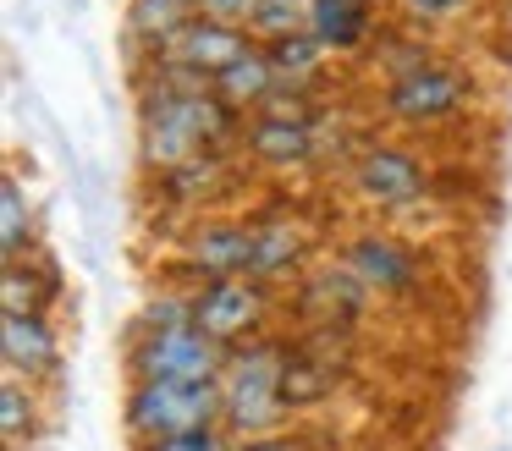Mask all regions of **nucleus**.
Listing matches in <instances>:
<instances>
[{"label":"nucleus","mask_w":512,"mask_h":451,"mask_svg":"<svg viewBox=\"0 0 512 451\" xmlns=\"http://www.w3.org/2000/svg\"><path fill=\"white\" fill-rule=\"evenodd\" d=\"M265 314H270V297H265V281H254V275H226V281L193 286V325L204 336H215L221 347L254 341Z\"/></svg>","instance_id":"obj_4"},{"label":"nucleus","mask_w":512,"mask_h":451,"mask_svg":"<svg viewBox=\"0 0 512 451\" xmlns=\"http://www.w3.org/2000/svg\"><path fill=\"white\" fill-rule=\"evenodd\" d=\"M303 259V231L292 220H259L254 226V281H276V275L298 270Z\"/></svg>","instance_id":"obj_15"},{"label":"nucleus","mask_w":512,"mask_h":451,"mask_svg":"<svg viewBox=\"0 0 512 451\" xmlns=\"http://www.w3.org/2000/svg\"><path fill=\"white\" fill-rule=\"evenodd\" d=\"M237 440L226 435L221 424L215 429H193V435H166V440H149V446H138V451H232Z\"/></svg>","instance_id":"obj_23"},{"label":"nucleus","mask_w":512,"mask_h":451,"mask_svg":"<svg viewBox=\"0 0 512 451\" xmlns=\"http://www.w3.org/2000/svg\"><path fill=\"white\" fill-rule=\"evenodd\" d=\"M232 347L204 336L199 325L182 330H133L127 347V369L133 380H182V385H221V369Z\"/></svg>","instance_id":"obj_3"},{"label":"nucleus","mask_w":512,"mask_h":451,"mask_svg":"<svg viewBox=\"0 0 512 451\" xmlns=\"http://www.w3.org/2000/svg\"><path fill=\"white\" fill-rule=\"evenodd\" d=\"M353 193L364 198V204L397 215V209L424 204V193H430V176H424L419 154L402 149V143H369V149L353 160Z\"/></svg>","instance_id":"obj_5"},{"label":"nucleus","mask_w":512,"mask_h":451,"mask_svg":"<svg viewBox=\"0 0 512 451\" xmlns=\"http://www.w3.org/2000/svg\"><path fill=\"white\" fill-rule=\"evenodd\" d=\"M248 50H254V33H248L243 22H221V17H204V11H199V17L177 33V44H171L160 61L188 66V72H199L204 83H215V77H221L232 61H243Z\"/></svg>","instance_id":"obj_7"},{"label":"nucleus","mask_w":512,"mask_h":451,"mask_svg":"<svg viewBox=\"0 0 512 451\" xmlns=\"http://www.w3.org/2000/svg\"><path fill=\"white\" fill-rule=\"evenodd\" d=\"M193 325V292H166L138 314V330H182Z\"/></svg>","instance_id":"obj_22"},{"label":"nucleus","mask_w":512,"mask_h":451,"mask_svg":"<svg viewBox=\"0 0 512 451\" xmlns=\"http://www.w3.org/2000/svg\"><path fill=\"white\" fill-rule=\"evenodd\" d=\"M463 105H468V83L441 61L419 66V72H402L386 83V116L402 121V127H441Z\"/></svg>","instance_id":"obj_6"},{"label":"nucleus","mask_w":512,"mask_h":451,"mask_svg":"<svg viewBox=\"0 0 512 451\" xmlns=\"http://www.w3.org/2000/svg\"><path fill=\"white\" fill-rule=\"evenodd\" d=\"M358 6H369V0H358Z\"/></svg>","instance_id":"obj_28"},{"label":"nucleus","mask_w":512,"mask_h":451,"mask_svg":"<svg viewBox=\"0 0 512 451\" xmlns=\"http://www.w3.org/2000/svg\"><path fill=\"white\" fill-rule=\"evenodd\" d=\"M397 6L408 11V17H419V22H457L474 0H397Z\"/></svg>","instance_id":"obj_24"},{"label":"nucleus","mask_w":512,"mask_h":451,"mask_svg":"<svg viewBox=\"0 0 512 451\" xmlns=\"http://www.w3.org/2000/svg\"><path fill=\"white\" fill-rule=\"evenodd\" d=\"M122 424L138 446L166 435H193V429L221 424V385H182V380H133L122 402Z\"/></svg>","instance_id":"obj_2"},{"label":"nucleus","mask_w":512,"mask_h":451,"mask_svg":"<svg viewBox=\"0 0 512 451\" xmlns=\"http://www.w3.org/2000/svg\"><path fill=\"white\" fill-rule=\"evenodd\" d=\"M0 352H6V369L23 380V374H45L61 358V336L50 325V314H6L0 325Z\"/></svg>","instance_id":"obj_10"},{"label":"nucleus","mask_w":512,"mask_h":451,"mask_svg":"<svg viewBox=\"0 0 512 451\" xmlns=\"http://www.w3.org/2000/svg\"><path fill=\"white\" fill-rule=\"evenodd\" d=\"M309 33L325 44V55H347L375 33V17H369V6H358V0H314Z\"/></svg>","instance_id":"obj_12"},{"label":"nucleus","mask_w":512,"mask_h":451,"mask_svg":"<svg viewBox=\"0 0 512 451\" xmlns=\"http://www.w3.org/2000/svg\"><path fill=\"white\" fill-rule=\"evenodd\" d=\"M0 429H6V446H17L34 429V391L17 374H6V385H0Z\"/></svg>","instance_id":"obj_21"},{"label":"nucleus","mask_w":512,"mask_h":451,"mask_svg":"<svg viewBox=\"0 0 512 451\" xmlns=\"http://www.w3.org/2000/svg\"><path fill=\"white\" fill-rule=\"evenodd\" d=\"M34 242V215H28V198H23V182L6 176L0 187V248H6V264H17Z\"/></svg>","instance_id":"obj_19"},{"label":"nucleus","mask_w":512,"mask_h":451,"mask_svg":"<svg viewBox=\"0 0 512 451\" xmlns=\"http://www.w3.org/2000/svg\"><path fill=\"white\" fill-rule=\"evenodd\" d=\"M182 264L204 281H226V275L254 270V226H232V220H210L193 226L182 242Z\"/></svg>","instance_id":"obj_8"},{"label":"nucleus","mask_w":512,"mask_h":451,"mask_svg":"<svg viewBox=\"0 0 512 451\" xmlns=\"http://www.w3.org/2000/svg\"><path fill=\"white\" fill-rule=\"evenodd\" d=\"M292 418L287 402V347L276 341H243L221 369V429L232 440L281 435Z\"/></svg>","instance_id":"obj_1"},{"label":"nucleus","mask_w":512,"mask_h":451,"mask_svg":"<svg viewBox=\"0 0 512 451\" xmlns=\"http://www.w3.org/2000/svg\"><path fill=\"white\" fill-rule=\"evenodd\" d=\"M232 451H303V446L287 440V435H259V440H237Z\"/></svg>","instance_id":"obj_26"},{"label":"nucleus","mask_w":512,"mask_h":451,"mask_svg":"<svg viewBox=\"0 0 512 451\" xmlns=\"http://www.w3.org/2000/svg\"><path fill=\"white\" fill-rule=\"evenodd\" d=\"M309 6L314 0H259L254 17H248V33L259 44L287 39V33H309Z\"/></svg>","instance_id":"obj_20"},{"label":"nucleus","mask_w":512,"mask_h":451,"mask_svg":"<svg viewBox=\"0 0 512 451\" xmlns=\"http://www.w3.org/2000/svg\"><path fill=\"white\" fill-rule=\"evenodd\" d=\"M347 270L369 286V292H413L419 286V259L408 242L386 237V231H358L347 242Z\"/></svg>","instance_id":"obj_9"},{"label":"nucleus","mask_w":512,"mask_h":451,"mask_svg":"<svg viewBox=\"0 0 512 451\" xmlns=\"http://www.w3.org/2000/svg\"><path fill=\"white\" fill-rule=\"evenodd\" d=\"M364 297H369V286L358 281L347 264H336V270H320V275H309L303 281V303L309 308H320V325H342V319H353L358 308H364Z\"/></svg>","instance_id":"obj_14"},{"label":"nucleus","mask_w":512,"mask_h":451,"mask_svg":"<svg viewBox=\"0 0 512 451\" xmlns=\"http://www.w3.org/2000/svg\"><path fill=\"white\" fill-rule=\"evenodd\" d=\"M182 6H188V11H204V0H182Z\"/></svg>","instance_id":"obj_27"},{"label":"nucleus","mask_w":512,"mask_h":451,"mask_svg":"<svg viewBox=\"0 0 512 451\" xmlns=\"http://www.w3.org/2000/svg\"><path fill=\"white\" fill-rule=\"evenodd\" d=\"M270 66H276V83L281 88H309L314 77L325 72V44L314 33H287V39H270Z\"/></svg>","instance_id":"obj_16"},{"label":"nucleus","mask_w":512,"mask_h":451,"mask_svg":"<svg viewBox=\"0 0 512 451\" xmlns=\"http://www.w3.org/2000/svg\"><path fill=\"white\" fill-rule=\"evenodd\" d=\"M248 154H254V160H265V165L292 171V165H309L314 154H320V132H314V121L259 116L254 127H248Z\"/></svg>","instance_id":"obj_11"},{"label":"nucleus","mask_w":512,"mask_h":451,"mask_svg":"<svg viewBox=\"0 0 512 451\" xmlns=\"http://www.w3.org/2000/svg\"><path fill=\"white\" fill-rule=\"evenodd\" d=\"M50 297H56V286H50V275H39L34 264H6V275H0V303H6V314H45Z\"/></svg>","instance_id":"obj_18"},{"label":"nucleus","mask_w":512,"mask_h":451,"mask_svg":"<svg viewBox=\"0 0 512 451\" xmlns=\"http://www.w3.org/2000/svg\"><path fill=\"white\" fill-rule=\"evenodd\" d=\"M193 17H199V11H188L182 0H133V6H127V28H133V39L155 44V55H166Z\"/></svg>","instance_id":"obj_17"},{"label":"nucleus","mask_w":512,"mask_h":451,"mask_svg":"<svg viewBox=\"0 0 512 451\" xmlns=\"http://www.w3.org/2000/svg\"><path fill=\"white\" fill-rule=\"evenodd\" d=\"M254 6H259V0H204V17L243 22V28H248V17H254Z\"/></svg>","instance_id":"obj_25"},{"label":"nucleus","mask_w":512,"mask_h":451,"mask_svg":"<svg viewBox=\"0 0 512 451\" xmlns=\"http://www.w3.org/2000/svg\"><path fill=\"white\" fill-rule=\"evenodd\" d=\"M210 88H215V94H221L232 110H248V105H265V99L276 94L281 83H276V66H270V50H265V44H254V50H248L243 61L226 66V72L215 77Z\"/></svg>","instance_id":"obj_13"}]
</instances>
